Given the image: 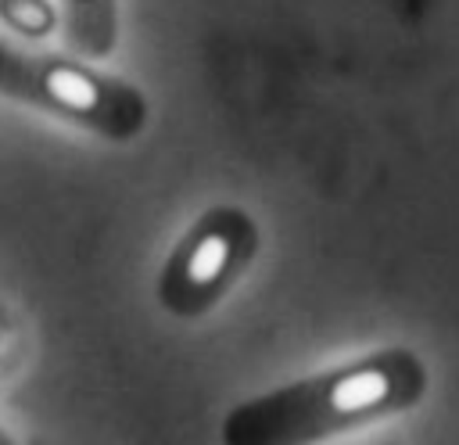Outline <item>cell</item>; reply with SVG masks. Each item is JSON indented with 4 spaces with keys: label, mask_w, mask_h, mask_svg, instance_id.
<instances>
[{
    "label": "cell",
    "mask_w": 459,
    "mask_h": 445,
    "mask_svg": "<svg viewBox=\"0 0 459 445\" xmlns=\"http://www.w3.org/2000/svg\"><path fill=\"white\" fill-rule=\"evenodd\" d=\"M11 441H14V438H11V434H7L4 427H0V445H11Z\"/></svg>",
    "instance_id": "52a82bcc"
},
{
    "label": "cell",
    "mask_w": 459,
    "mask_h": 445,
    "mask_svg": "<svg viewBox=\"0 0 459 445\" xmlns=\"http://www.w3.org/2000/svg\"><path fill=\"white\" fill-rule=\"evenodd\" d=\"M18 100L111 144L136 140L151 122L140 86L86 65V57L65 54H25Z\"/></svg>",
    "instance_id": "3957f363"
},
{
    "label": "cell",
    "mask_w": 459,
    "mask_h": 445,
    "mask_svg": "<svg viewBox=\"0 0 459 445\" xmlns=\"http://www.w3.org/2000/svg\"><path fill=\"white\" fill-rule=\"evenodd\" d=\"M25 54L29 50H18L7 39H0V97H7V100H18V93H22Z\"/></svg>",
    "instance_id": "8992f818"
},
{
    "label": "cell",
    "mask_w": 459,
    "mask_h": 445,
    "mask_svg": "<svg viewBox=\"0 0 459 445\" xmlns=\"http://www.w3.org/2000/svg\"><path fill=\"white\" fill-rule=\"evenodd\" d=\"M262 248V230L240 205H212L204 208L183 237L172 244L158 269V305L172 319H201L212 312L233 284L247 273L251 258Z\"/></svg>",
    "instance_id": "7a4b0ae2"
},
{
    "label": "cell",
    "mask_w": 459,
    "mask_h": 445,
    "mask_svg": "<svg viewBox=\"0 0 459 445\" xmlns=\"http://www.w3.org/2000/svg\"><path fill=\"white\" fill-rule=\"evenodd\" d=\"M61 32L75 57H111L118 47V0H61Z\"/></svg>",
    "instance_id": "277c9868"
},
{
    "label": "cell",
    "mask_w": 459,
    "mask_h": 445,
    "mask_svg": "<svg viewBox=\"0 0 459 445\" xmlns=\"http://www.w3.org/2000/svg\"><path fill=\"white\" fill-rule=\"evenodd\" d=\"M423 391L427 366L412 348H377L237 402L219 434L226 445H305L405 413Z\"/></svg>",
    "instance_id": "6da1fadb"
},
{
    "label": "cell",
    "mask_w": 459,
    "mask_h": 445,
    "mask_svg": "<svg viewBox=\"0 0 459 445\" xmlns=\"http://www.w3.org/2000/svg\"><path fill=\"white\" fill-rule=\"evenodd\" d=\"M0 25L29 39H47L61 25V7L50 0H0Z\"/></svg>",
    "instance_id": "5b68a950"
}]
</instances>
